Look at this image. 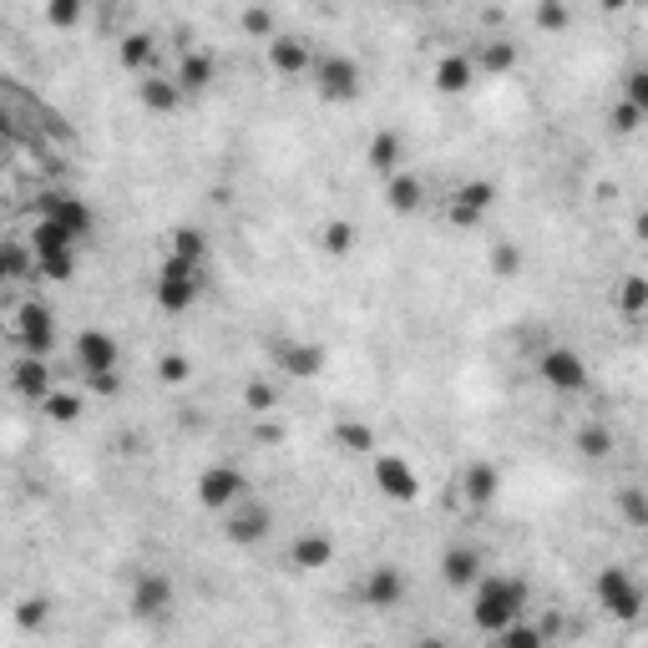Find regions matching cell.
<instances>
[{
	"instance_id": "7c38bea8",
	"label": "cell",
	"mask_w": 648,
	"mask_h": 648,
	"mask_svg": "<svg viewBox=\"0 0 648 648\" xmlns=\"http://www.w3.org/2000/svg\"><path fill=\"white\" fill-rule=\"evenodd\" d=\"M405 573L400 567H390V562H380V567H370L365 573V583H360V598H365V608H400L405 603Z\"/></svg>"
},
{
	"instance_id": "e0dca14e",
	"label": "cell",
	"mask_w": 648,
	"mask_h": 648,
	"mask_svg": "<svg viewBox=\"0 0 648 648\" xmlns=\"http://www.w3.org/2000/svg\"><path fill=\"white\" fill-rule=\"evenodd\" d=\"M223 537L233 542V547H259L264 537H269V507H238L233 517H228V527H223Z\"/></svg>"
},
{
	"instance_id": "f35d334b",
	"label": "cell",
	"mask_w": 648,
	"mask_h": 648,
	"mask_svg": "<svg viewBox=\"0 0 648 648\" xmlns=\"http://www.w3.org/2000/svg\"><path fill=\"white\" fill-rule=\"evenodd\" d=\"M243 405H249L254 416H269L274 405H279V395H274L269 380H249V385H243Z\"/></svg>"
},
{
	"instance_id": "484cf974",
	"label": "cell",
	"mask_w": 648,
	"mask_h": 648,
	"mask_svg": "<svg viewBox=\"0 0 648 648\" xmlns=\"http://www.w3.org/2000/svg\"><path fill=\"white\" fill-rule=\"evenodd\" d=\"M76 243H81V238H76L66 223H56V218H36V228H31V249H36V254H71Z\"/></svg>"
},
{
	"instance_id": "60d3db41",
	"label": "cell",
	"mask_w": 648,
	"mask_h": 648,
	"mask_svg": "<svg viewBox=\"0 0 648 648\" xmlns=\"http://www.w3.org/2000/svg\"><path fill=\"white\" fill-rule=\"evenodd\" d=\"M522 264H527V259H522L517 243H492V274H497V279H512Z\"/></svg>"
},
{
	"instance_id": "4fadbf2b",
	"label": "cell",
	"mask_w": 648,
	"mask_h": 648,
	"mask_svg": "<svg viewBox=\"0 0 648 648\" xmlns=\"http://www.w3.org/2000/svg\"><path fill=\"white\" fill-rule=\"evenodd\" d=\"M274 360L284 365V375L294 380H314L324 370V345H309V340H279L274 345Z\"/></svg>"
},
{
	"instance_id": "ab89813d",
	"label": "cell",
	"mask_w": 648,
	"mask_h": 648,
	"mask_svg": "<svg viewBox=\"0 0 648 648\" xmlns=\"http://www.w3.org/2000/svg\"><path fill=\"white\" fill-rule=\"evenodd\" d=\"M188 375H193V365H188V355H178V350H168L157 360V380L162 385H188Z\"/></svg>"
},
{
	"instance_id": "bcb514c9",
	"label": "cell",
	"mask_w": 648,
	"mask_h": 648,
	"mask_svg": "<svg viewBox=\"0 0 648 648\" xmlns=\"http://www.w3.org/2000/svg\"><path fill=\"white\" fill-rule=\"evenodd\" d=\"M87 385H92V395H117V390H122V375H117V370H102V375H87Z\"/></svg>"
},
{
	"instance_id": "cb8c5ba5",
	"label": "cell",
	"mask_w": 648,
	"mask_h": 648,
	"mask_svg": "<svg viewBox=\"0 0 648 648\" xmlns=\"http://www.w3.org/2000/svg\"><path fill=\"white\" fill-rule=\"evenodd\" d=\"M137 97H142L147 112H162V117H168V112H178V102H183L188 92L178 87V76H147L142 87H137Z\"/></svg>"
},
{
	"instance_id": "30bf717a",
	"label": "cell",
	"mask_w": 648,
	"mask_h": 648,
	"mask_svg": "<svg viewBox=\"0 0 648 648\" xmlns=\"http://www.w3.org/2000/svg\"><path fill=\"white\" fill-rule=\"evenodd\" d=\"M41 218H56V223H66L81 243H87L92 238V228H97V218H92V208L87 203H81V198H71V193H61V188H46L41 198Z\"/></svg>"
},
{
	"instance_id": "7dc6e473",
	"label": "cell",
	"mask_w": 648,
	"mask_h": 648,
	"mask_svg": "<svg viewBox=\"0 0 648 648\" xmlns=\"http://www.w3.org/2000/svg\"><path fill=\"white\" fill-rule=\"evenodd\" d=\"M21 274H26V254L11 243V249H6V279H21Z\"/></svg>"
},
{
	"instance_id": "9c48e42d",
	"label": "cell",
	"mask_w": 648,
	"mask_h": 648,
	"mask_svg": "<svg viewBox=\"0 0 648 648\" xmlns=\"http://www.w3.org/2000/svg\"><path fill=\"white\" fill-rule=\"evenodd\" d=\"M76 370H81V375L122 370V345H117L107 330H81V335H76Z\"/></svg>"
},
{
	"instance_id": "8fae6325",
	"label": "cell",
	"mask_w": 648,
	"mask_h": 648,
	"mask_svg": "<svg viewBox=\"0 0 648 648\" xmlns=\"http://www.w3.org/2000/svg\"><path fill=\"white\" fill-rule=\"evenodd\" d=\"M492 203H497V188L486 183V178H471V183H461L456 198H451V223H456V228H476V223H486Z\"/></svg>"
},
{
	"instance_id": "836d02e7",
	"label": "cell",
	"mask_w": 648,
	"mask_h": 648,
	"mask_svg": "<svg viewBox=\"0 0 648 648\" xmlns=\"http://www.w3.org/2000/svg\"><path fill=\"white\" fill-rule=\"evenodd\" d=\"M618 512H623L628 527L648 532V492H643V486H623V492H618Z\"/></svg>"
},
{
	"instance_id": "7a4b0ae2",
	"label": "cell",
	"mask_w": 648,
	"mask_h": 648,
	"mask_svg": "<svg viewBox=\"0 0 648 648\" xmlns=\"http://www.w3.org/2000/svg\"><path fill=\"white\" fill-rule=\"evenodd\" d=\"M157 309L162 314H183V309H193L198 304V294H203V264H193V259H183V254H168L162 259V269H157Z\"/></svg>"
},
{
	"instance_id": "9a60e30c",
	"label": "cell",
	"mask_w": 648,
	"mask_h": 648,
	"mask_svg": "<svg viewBox=\"0 0 648 648\" xmlns=\"http://www.w3.org/2000/svg\"><path fill=\"white\" fill-rule=\"evenodd\" d=\"M502 492V466L497 461H471L466 471H461V497L471 502V507H486Z\"/></svg>"
},
{
	"instance_id": "c3c4849f",
	"label": "cell",
	"mask_w": 648,
	"mask_h": 648,
	"mask_svg": "<svg viewBox=\"0 0 648 648\" xmlns=\"http://www.w3.org/2000/svg\"><path fill=\"white\" fill-rule=\"evenodd\" d=\"M36 618H46V603H26V608H21V623H26V628H31Z\"/></svg>"
},
{
	"instance_id": "d6a6232c",
	"label": "cell",
	"mask_w": 648,
	"mask_h": 648,
	"mask_svg": "<svg viewBox=\"0 0 648 648\" xmlns=\"http://www.w3.org/2000/svg\"><path fill=\"white\" fill-rule=\"evenodd\" d=\"M117 56H122L127 71H147L152 56H157V41H152L147 31H132V36H122V51H117Z\"/></svg>"
},
{
	"instance_id": "5bb4252c",
	"label": "cell",
	"mask_w": 648,
	"mask_h": 648,
	"mask_svg": "<svg viewBox=\"0 0 648 648\" xmlns=\"http://www.w3.org/2000/svg\"><path fill=\"white\" fill-rule=\"evenodd\" d=\"M168 608H173V578L142 573L137 588H132V613H137V618H162Z\"/></svg>"
},
{
	"instance_id": "f1b7e54d",
	"label": "cell",
	"mask_w": 648,
	"mask_h": 648,
	"mask_svg": "<svg viewBox=\"0 0 648 648\" xmlns=\"http://www.w3.org/2000/svg\"><path fill=\"white\" fill-rule=\"evenodd\" d=\"M512 66H517V46H512V41H481L476 71H486V76H507Z\"/></svg>"
},
{
	"instance_id": "1f68e13d",
	"label": "cell",
	"mask_w": 648,
	"mask_h": 648,
	"mask_svg": "<svg viewBox=\"0 0 648 648\" xmlns=\"http://www.w3.org/2000/svg\"><path fill=\"white\" fill-rule=\"evenodd\" d=\"M335 446L350 451V456H370V451H375V426H365V421H340V426H335Z\"/></svg>"
},
{
	"instance_id": "f6af8a7d",
	"label": "cell",
	"mask_w": 648,
	"mask_h": 648,
	"mask_svg": "<svg viewBox=\"0 0 648 648\" xmlns=\"http://www.w3.org/2000/svg\"><path fill=\"white\" fill-rule=\"evenodd\" d=\"M623 92H628V102H633V107L648 117V66H633V71H628Z\"/></svg>"
},
{
	"instance_id": "603a6c76",
	"label": "cell",
	"mask_w": 648,
	"mask_h": 648,
	"mask_svg": "<svg viewBox=\"0 0 648 648\" xmlns=\"http://www.w3.org/2000/svg\"><path fill=\"white\" fill-rule=\"evenodd\" d=\"M178 87L188 92V97H198V92H208L213 87V76H218V66H213V56L208 51H183V61H178Z\"/></svg>"
},
{
	"instance_id": "6da1fadb",
	"label": "cell",
	"mask_w": 648,
	"mask_h": 648,
	"mask_svg": "<svg viewBox=\"0 0 648 648\" xmlns=\"http://www.w3.org/2000/svg\"><path fill=\"white\" fill-rule=\"evenodd\" d=\"M522 608H527V588L517 583V578H486L481 573V583H476V608H471V618H476V628L481 633H502L512 618H522Z\"/></svg>"
},
{
	"instance_id": "ba28073f",
	"label": "cell",
	"mask_w": 648,
	"mask_h": 648,
	"mask_svg": "<svg viewBox=\"0 0 648 648\" xmlns=\"http://www.w3.org/2000/svg\"><path fill=\"white\" fill-rule=\"evenodd\" d=\"M16 340L26 345V355H51L56 345V324H51V309L41 299H26L16 309Z\"/></svg>"
},
{
	"instance_id": "3957f363",
	"label": "cell",
	"mask_w": 648,
	"mask_h": 648,
	"mask_svg": "<svg viewBox=\"0 0 648 648\" xmlns=\"http://www.w3.org/2000/svg\"><path fill=\"white\" fill-rule=\"evenodd\" d=\"M360 87H365V71H360L355 56H345V51H324V56L314 61V92H319L324 102H355Z\"/></svg>"
},
{
	"instance_id": "f546056e",
	"label": "cell",
	"mask_w": 648,
	"mask_h": 648,
	"mask_svg": "<svg viewBox=\"0 0 648 648\" xmlns=\"http://www.w3.org/2000/svg\"><path fill=\"white\" fill-rule=\"evenodd\" d=\"M573 446H578L583 461H608V456H613V431H608L603 421H593V426H583V431L573 436Z\"/></svg>"
},
{
	"instance_id": "4316f807",
	"label": "cell",
	"mask_w": 648,
	"mask_h": 648,
	"mask_svg": "<svg viewBox=\"0 0 648 648\" xmlns=\"http://www.w3.org/2000/svg\"><path fill=\"white\" fill-rule=\"evenodd\" d=\"M613 304H618V314H623V319H643V314H648V279H643V274L618 279Z\"/></svg>"
},
{
	"instance_id": "d4e9b609",
	"label": "cell",
	"mask_w": 648,
	"mask_h": 648,
	"mask_svg": "<svg viewBox=\"0 0 648 648\" xmlns=\"http://www.w3.org/2000/svg\"><path fill=\"white\" fill-rule=\"evenodd\" d=\"M400 157H405V142L395 132H375L370 147H365V168L380 173V178H390V173H400Z\"/></svg>"
},
{
	"instance_id": "e575fe53",
	"label": "cell",
	"mask_w": 648,
	"mask_h": 648,
	"mask_svg": "<svg viewBox=\"0 0 648 648\" xmlns=\"http://www.w3.org/2000/svg\"><path fill=\"white\" fill-rule=\"evenodd\" d=\"M71 274H76V249H71V254H36V279L66 284Z\"/></svg>"
},
{
	"instance_id": "681fc988",
	"label": "cell",
	"mask_w": 648,
	"mask_h": 648,
	"mask_svg": "<svg viewBox=\"0 0 648 648\" xmlns=\"http://www.w3.org/2000/svg\"><path fill=\"white\" fill-rule=\"evenodd\" d=\"M633 233H638V238H643V243H648V208H643V213H638V218H633Z\"/></svg>"
},
{
	"instance_id": "ffe728a7",
	"label": "cell",
	"mask_w": 648,
	"mask_h": 648,
	"mask_svg": "<svg viewBox=\"0 0 648 648\" xmlns=\"http://www.w3.org/2000/svg\"><path fill=\"white\" fill-rule=\"evenodd\" d=\"M289 562L299 567V573H319V567L335 562V542L324 537V532H299L294 547H289Z\"/></svg>"
},
{
	"instance_id": "816d5d0a",
	"label": "cell",
	"mask_w": 648,
	"mask_h": 648,
	"mask_svg": "<svg viewBox=\"0 0 648 648\" xmlns=\"http://www.w3.org/2000/svg\"><path fill=\"white\" fill-rule=\"evenodd\" d=\"M405 6H426V0H405Z\"/></svg>"
},
{
	"instance_id": "277c9868",
	"label": "cell",
	"mask_w": 648,
	"mask_h": 648,
	"mask_svg": "<svg viewBox=\"0 0 648 648\" xmlns=\"http://www.w3.org/2000/svg\"><path fill=\"white\" fill-rule=\"evenodd\" d=\"M593 588H598V603H603L613 618H623V623H628V618H638V613H643V598H648V593H643V583L628 573V567H603Z\"/></svg>"
},
{
	"instance_id": "ee69618b",
	"label": "cell",
	"mask_w": 648,
	"mask_h": 648,
	"mask_svg": "<svg viewBox=\"0 0 648 648\" xmlns=\"http://www.w3.org/2000/svg\"><path fill=\"white\" fill-rule=\"evenodd\" d=\"M502 643H507V648H537V643H542V628H532V623L512 618V623L502 628Z\"/></svg>"
},
{
	"instance_id": "f907efd6",
	"label": "cell",
	"mask_w": 648,
	"mask_h": 648,
	"mask_svg": "<svg viewBox=\"0 0 648 648\" xmlns=\"http://www.w3.org/2000/svg\"><path fill=\"white\" fill-rule=\"evenodd\" d=\"M628 6V0H603V11H623Z\"/></svg>"
},
{
	"instance_id": "d6986e66",
	"label": "cell",
	"mask_w": 648,
	"mask_h": 648,
	"mask_svg": "<svg viewBox=\"0 0 648 648\" xmlns=\"http://www.w3.org/2000/svg\"><path fill=\"white\" fill-rule=\"evenodd\" d=\"M431 81H436V92H441V97H461V92H471V81H476V61L451 51V56L436 61Z\"/></svg>"
},
{
	"instance_id": "d590c367",
	"label": "cell",
	"mask_w": 648,
	"mask_h": 648,
	"mask_svg": "<svg viewBox=\"0 0 648 648\" xmlns=\"http://www.w3.org/2000/svg\"><path fill=\"white\" fill-rule=\"evenodd\" d=\"M537 26L547 36L567 31V26H573V6H567V0H537Z\"/></svg>"
},
{
	"instance_id": "8992f818",
	"label": "cell",
	"mask_w": 648,
	"mask_h": 648,
	"mask_svg": "<svg viewBox=\"0 0 648 648\" xmlns=\"http://www.w3.org/2000/svg\"><path fill=\"white\" fill-rule=\"evenodd\" d=\"M375 492L390 502H416L421 497V476L405 456H375Z\"/></svg>"
},
{
	"instance_id": "8d00e7d4",
	"label": "cell",
	"mask_w": 648,
	"mask_h": 648,
	"mask_svg": "<svg viewBox=\"0 0 648 648\" xmlns=\"http://www.w3.org/2000/svg\"><path fill=\"white\" fill-rule=\"evenodd\" d=\"M173 254L203 264V259H208V233H203V228H173Z\"/></svg>"
},
{
	"instance_id": "4dcf8cb0",
	"label": "cell",
	"mask_w": 648,
	"mask_h": 648,
	"mask_svg": "<svg viewBox=\"0 0 648 648\" xmlns=\"http://www.w3.org/2000/svg\"><path fill=\"white\" fill-rule=\"evenodd\" d=\"M41 411H46L56 426H71V421H81V411H87V400H81L76 390H51V395L41 400Z\"/></svg>"
},
{
	"instance_id": "7402d4cb",
	"label": "cell",
	"mask_w": 648,
	"mask_h": 648,
	"mask_svg": "<svg viewBox=\"0 0 648 648\" xmlns=\"http://www.w3.org/2000/svg\"><path fill=\"white\" fill-rule=\"evenodd\" d=\"M385 203H390V213H421L426 183H421L416 173H390V178H385Z\"/></svg>"
},
{
	"instance_id": "2e32d148",
	"label": "cell",
	"mask_w": 648,
	"mask_h": 648,
	"mask_svg": "<svg viewBox=\"0 0 648 648\" xmlns=\"http://www.w3.org/2000/svg\"><path fill=\"white\" fill-rule=\"evenodd\" d=\"M11 385H16V395H26V400H46L56 385H51V365H46V355H21L16 360V370H11Z\"/></svg>"
},
{
	"instance_id": "83f0119b",
	"label": "cell",
	"mask_w": 648,
	"mask_h": 648,
	"mask_svg": "<svg viewBox=\"0 0 648 648\" xmlns=\"http://www.w3.org/2000/svg\"><path fill=\"white\" fill-rule=\"evenodd\" d=\"M355 243H360V233H355L350 218H330V223L319 228V249L330 254V259H345V254L355 249Z\"/></svg>"
},
{
	"instance_id": "44dd1931",
	"label": "cell",
	"mask_w": 648,
	"mask_h": 648,
	"mask_svg": "<svg viewBox=\"0 0 648 648\" xmlns=\"http://www.w3.org/2000/svg\"><path fill=\"white\" fill-rule=\"evenodd\" d=\"M269 66H274L279 76H304V71L314 66L309 41H304V36H274V41H269Z\"/></svg>"
},
{
	"instance_id": "b9f144b4",
	"label": "cell",
	"mask_w": 648,
	"mask_h": 648,
	"mask_svg": "<svg viewBox=\"0 0 648 648\" xmlns=\"http://www.w3.org/2000/svg\"><path fill=\"white\" fill-rule=\"evenodd\" d=\"M643 122H648V117H643V112H638V107H633L628 97H623V102H618V107L608 112V127H613L618 137H633V132H638Z\"/></svg>"
},
{
	"instance_id": "5b68a950",
	"label": "cell",
	"mask_w": 648,
	"mask_h": 648,
	"mask_svg": "<svg viewBox=\"0 0 648 648\" xmlns=\"http://www.w3.org/2000/svg\"><path fill=\"white\" fill-rule=\"evenodd\" d=\"M537 375H542L552 390H562V395H583V390H588V360H583L573 345H552V350H542Z\"/></svg>"
},
{
	"instance_id": "ac0fdd59",
	"label": "cell",
	"mask_w": 648,
	"mask_h": 648,
	"mask_svg": "<svg viewBox=\"0 0 648 648\" xmlns=\"http://www.w3.org/2000/svg\"><path fill=\"white\" fill-rule=\"evenodd\" d=\"M481 552L476 547H446L441 552V578H446V588H476L481 583Z\"/></svg>"
},
{
	"instance_id": "74e56055",
	"label": "cell",
	"mask_w": 648,
	"mask_h": 648,
	"mask_svg": "<svg viewBox=\"0 0 648 648\" xmlns=\"http://www.w3.org/2000/svg\"><path fill=\"white\" fill-rule=\"evenodd\" d=\"M238 26H243V36H254V41H274L279 31H274V11L269 6H249L238 16Z\"/></svg>"
},
{
	"instance_id": "52a82bcc",
	"label": "cell",
	"mask_w": 648,
	"mask_h": 648,
	"mask_svg": "<svg viewBox=\"0 0 648 648\" xmlns=\"http://www.w3.org/2000/svg\"><path fill=\"white\" fill-rule=\"evenodd\" d=\"M243 471L238 466H208L203 476H198V507H208V512H223V507H233V502H243Z\"/></svg>"
},
{
	"instance_id": "7bdbcfd3",
	"label": "cell",
	"mask_w": 648,
	"mask_h": 648,
	"mask_svg": "<svg viewBox=\"0 0 648 648\" xmlns=\"http://www.w3.org/2000/svg\"><path fill=\"white\" fill-rule=\"evenodd\" d=\"M81 6H87V0H46V21L56 31H71L81 21Z\"/></svg>"
}]
</instances>
